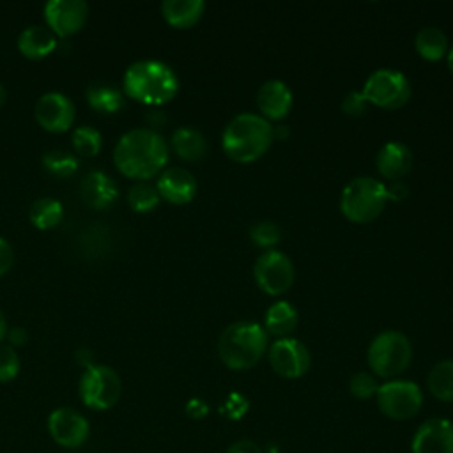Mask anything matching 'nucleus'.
Listing matches in <instances>:
<instances>
[{
	"label": "nucleus",
	"instance_id": "34",
	"mask_svg": "<svg viewBox=\"0 0 453 453\" xmlns=\"http://www.w3.org/2000/svg\"><path fill=\"white\" fill-rule=\"evenodd\" d=\"M368 101L361 90H352L342 99V111L347 117H361L368 110Z\"/></svg>",
	"mask_w": 453,
	"mask_h": 453
},
{
	"label": "nucleus",
	"instance_id": "11",
	"mask_svg": "<svg viewBox=\"0 0 453 453\" xmlns=\"http://www.w3.org/2000/svg\"><path fill=\"white\" fill-rule=\"evenodd\" d=\"M271 368L283 379L303 377L311 365L310 350L296 338H278L267 350Z\"/></svg>",
	"mask_w": 453,
	"mask_h": 453
},
{
	"label": "nucleus",
	"instance_id": "31",
	"mask_svg": "<svg viewBox=\"0 0 453 453\" xmlns=\"http://www.w3.org/2000/svg\"><path fill=\"white\" fill-rule=\"evenodd\" d=\"M250 239L258 248L273 250V246H276L281 239V230L273 221H258L250 228Z\"/></svg>",
	"mask_w": 453,
	"mask_h": 453
},
{
	"label": "nucleus",
	"instance_id": "40",
	"mask_svg": "<svg viewBox=\"0 0 453 453\" xmlns=\"http://www.w3.org/2000/svg\"><path fill=\"white\" fill-rule=\"evenodd\" d=\"M7 338H9L11 345L19 347V345H25V343H27V340H28V333H27V329H25V327L16 326V327H12V329H9V331H7Z\"/></svg>",
	"mask_w": 453,
	"mask_h": 453
},
{
	"label": "nucleus",
	"instance_id": "19",
	"mask_svg": "<svg viewBox=\"0 0 453 453\" xmlns=\"http://www.w3.org/2000/svg\"><path fill=\"white\" fill-rule=\"evenodd\" d=\"M80 193L83 202L92 209H108L119 196L115 180L101 170H92L83 177Z\"/></svg>",
	"mask_w": 453,
	"mask_h": 453
},
{
	"label": "nucleus",
	"instance_id": "37",
	"mask_svg": "<svg viewBox=\"0 0 453 453\" xmlns=\"http://www.w3.org/2000/svg\"><path fill=\"white\" fill-rule=\"evenodd\" d=\"M226 453H264L262 448L251 439H241L226 448Z\"/></svg>",
	"mask_w": 453,
	"mask_h": 453
},
{
	"label": "nucleus",
	"instance_id": "2",
	"mask_svg": "<svg viewBox=\"0 0 453 453\" xmlns=\"http://www.w3.org/2000/svg\"><path fill=\"white\" fill-rule=\"evenodd\" d=\"M124 94L138 103L159 106L172 101L179 90L175 71L159 60H136L122 78Z\"/></svg>",
	"mask_w": 453,
	"mask_h": 453
},
{
	"label": "nucleus",
	"instance_id": "42",
	"mask_svg": "<svg viewBox=\"0 0 453 453\" xmlns=\"http://www.w3.org/2000/svg\"><path fill=\"white\" fill-rule=\"evenodd\" d=\"M7 331H9V327H7V319H5L4 311L0 310V340H4V338L7 336Z\"/></svg>",
	"mask_w": 453,
	"mask_h": 453
},
{
	"label": "nucleus",
	"instance_id": "6",
	"mask_svg": "<svg viewBox=\"0 0 453 453\" xmlns=\"http://www.w3.org/2000/svg\"><path fill=\"white\" fill-rule=\"evenodd\" d=\"M368 366L380 379H396L412 359V345L400 331H382L368 345Z\"/></svg>",
	"mask_w": 453,
	"mask_h": 453
},
{
	"label": "nucleus",
	"instance_id": "3",
	"mask_svg": "<svg viewBox=\"0 0 453 453\" xmlns=\"http://www.w3.org/2000/svg\"><path fill=\"white\" fill-rule=\"evenodd\" d=\"M274 140V127L257 113H239L223 129L221 145L225 154L237 163L260 159Z\"/></svg>",
	"mask_w": 453,
	"mask_h": 453
},
{
	"label": "nucleus",
	"instance_id": "1",
	"mask_svg": "<svg viewBox=\"0 0 453 453\" xmlns=\"http://www.w3.org/2000/svg\"><path fill=\"white\" fill-rule=\"evenodd\" d=\"M113 163L122 175L147 180L168 163V143L156 129L134 127L119 138L113 149Z\"/></svg>",
	"mask_w": 453,
	"mask_h": 453
},
{
	"label": "nucleus",
	"instance_id": "21",
	"mask_svg": "<svg viewBox=\"0 0 453 453\" xmlns=\"http://www.w3.org/2000/svg\"><path fill=\"white\" fill-rule=\"evenodd\" d=\"M299 315L294 304L288 301L273 303L264 317V329L267 334L276 338H288V334L297 327Z\"/></svg>",
	"mask_w": 453,
	"mask_h": 453
},
{
	"label": "nucleus",
	"instance_id": "5",
	"mask_svg": "<svg viewBox=\"0 0 453 453\" xmlns=\"http://www.w3.org/2000/svg\"><path fill=\"white\" fill-rule=\"evenodd\" d=\"M388 203L386 184L363 175L352 179L340 195V211L352 223H372Z\"/></svg>",
	"mask_w": 453,
	"mask_h": 453
},
{
	"label": "nucleus",
	"instance_id": "8",
	"mask_svg": "<svg viewBox=\"0 0 453 453\" xmlns=\"http://www.w3.org/2000/svg\"><path fill=\"white\" fill-rule=\"evenodd\" d=\"M120 379L106 365H90L80 379V398L92 411L111 409L120 398Z\"/></svg>",
	"mask_w": 453,
	"mask_h": 453
},
{
	"label": "nucleus",
	"instance_id": "33",
	"mask_svg": "<svg viewBox=\"0 0 453 453\" xmlns=\"http://www.w3.org/2000/svg\"><path fill=\"white\" fill-rule=\"evenodd\" d=\"M19 373V357L11 345H0V382H11Z\"/></svg>",
	"mask_w": 453,
	"mask_h": 453
},
{
	"label": "nucleus",
	"instance_id": "41",
	"mask_svg": "<svg viewBox=\"0 0 453 453\" xmlns=\"http://www.w3.org/2000/svg\"><path fill=\"white\" fill-rule=\"evenodd\" d=\"M76 359L80 361V365H83L85 368L87 366H90V365H94L92 361H90V350H87V349H81V350H78V354H76Z\"/></svg>",
	"mask_w": 453,
	"mask_h": 453
},
{
	"label": "nucleus",
	"instance_id": "44",
	"mask_svg": "<svg viewBox=\"0 0 453 453\" xmlns=\"http://www.w3.org/2000/svg\"><path fill=\"white\" fill-rule=\"evenodd\" d=\"M5 99H7V92H5V88H4V85L0 83V106L5 103Z\"/></svg>",
	"mask_w": 453,
	"mask_h": 453
},
{
	"label": "nucleus",
	"instance_id": "36",
	"mask_svg": "<svg viewBox=\"0 0 453 453\" xmlns=\"http://www.w3.org/2000/svg\"><path fill=\"white\" fill-rule=\"evenodd\" d=\"M14 264V251L12 246L0 237V276H4Z\"/></svg>",
	"mask_w": 453,
	"mask_h": 453
},
{
	"label": "nucleus",
	"instance_id": "7",
	"mask_svg": "<svg viewBox=\"0 0 453 453\" xmlns=\"http://www.w3.org/2000/svg\"><path fill=\"white\" fill-rule=\"evenodd\" d=\"M361 92L368 104L382 110H398L411 99V83L396 69H377L366 78Z\"/></svg>",
	"mask_w": 453,
	"mask_h": 453
},
{
	"label": "nucleus",
	"instance_id": "30",
	"mask_svg": "<svg viewBox=\"0 0 453 453\" xmlns=\"http://www.w3.org/2000/svg\"><path fill=\"white\" fill-rule=\"evenodd\" d=\"M103 136L92 126H80L73 131V147L80 156L92 157L101 150Z\"/></svg>",
	"mask_w": 453,
	"mask_h": 453
},
{
	"label": "nucleus",
	"instance_id": "10",
	"mask_svg": "<svg viewBox=\"0 0 453 453\" xmlns=\"http://www.w3.org/2000/svg\"><path fill=\"white\" fill-rule=\"evenodd\" d=\"M294 276L292 260L278 250H267L253 265V278L258 288L269 296L285 294L292 287Z\"/></svg>",
	"mask_w": 453,
	"mask_h": 453
},
{
	"label": "nucleus",
	"instance_id": "32",
	"mask_svg": "<svg viewBox=\"0 0 453 453\" xmlns=\"http://www.w3.org/2000/svg\"><path fill=\"white\" fill-rule=\"evenodd\" d=\"M377 389H379L377 379L373 373H368V372H357L349 380L350 395L359 400H368V398L375 396Z\"/></svg>",
	"mask_w": 453,
	"mask_h": 453
},
{
	"label": "nucleus",
	"instance_id": "13",
	"mask_svg": "<svg viewBox=\"0 0 453 453\" xmlns=\"http://www.w3.org/2000/svg\"><path fill=\"white\" fill-rule=\"evenodd\" d=\"M48 432L62 448H80L90 432V425L83 414L71 407L55 409L48 418Z\"/></svg>",
	"mask_w": 453,
	"mask_h": 453
},
{
	"label": "nucleus",
	"instance_id": "27",
	"mask_svg": "<svg viewBox=\"0 0 453 453\" xmlns=\"http://www.w3.org/2000/svg\"><path fill=\"white\" fill-rule=\"evenodd\" d=\"M428 391L441 402H453V359L439 361L426 379Z\"/></svg>",
	"mask_w": 453,
	"mask_h": 453
},
{
	"label": "nucleus",
	"instance_id": "17",
	"mask_svg": "<svg viewBox=\"0 0 453 453\" xmlns=\"http://www.w3.org/2000/svg\"><path fill=\"white\" fill-rule=\"evenodd\" d=\"M292 90L281 80H267L257 92V106L265 120H281L292 110Z\"/></svg>",
	"mask_w": 453,
	"mask_h": 453
},
{
	"label": "nucleus",
	"instance_id": "38",
	"mask_svg": "<svg viewBox=\"0 0 453 453\" xmlns=\"http://www.w3.org/2000/svg\"><path fill=\"white\" fill-rule=\"evenodd\" d=\"M386 195H388V202L391 200V202H402V200H405L407 198V195H409V189H407V186L405 184H402V182H391L389 186H386Z\"/></svg>",
	"mask_w": 453,
	"mask_h": 453
},
{
	"label": "nucleus",
	"instance_id": "23",
	"mask_svg": "<svg viewBox=\"0 0 453 453\" xmlns=\"http://www.w3.org/2000/svg\"><path fill=\"white\" fill-rule=\"evenodd\" d=\"M170 145L173 152L184 161H200L207 154V140L205 136L189 126L177 127L172 133Z\"/></svg>",
	"mask_w": 453,
	"mask_h": 453
},
{
	"label": "nucleus",
	"instance_id": "43",
	"mask_svg": "<svg viewBox=\"0 0 453 453\" xmlns=\"http://www.w3.org/2000/svg\"><path fill=\"white\" fill-rule=\"evenodd\" d=\"M446 62H448V69H449L451 74H453V46L449 48V51H448V55H446Z\"/></svg>",
	"mask_w": 453,
	"mask_h": 453
},
{
	"label": "nucleus",
	"instance_id": "39",
	"mask_svg": "<svg viewBox=\"0 0 453 453\" xmlns=\"http://www.w3.org/2000/svg\"><path fill=\"white\" fill-rule=\"evenodd\" d=\"M186 412H188V416H191V418H195V419H200V418L207 416L209 407H207V403H205L203 400H200V398H191V400L186 403Z\"/></svg>",
	"mask_w": 453,
	"mask_h": 453
},
{
	"label": "nucleus",
	"instance_id": "24",
	"mask_svg": "<svg viewBox=\"0 0 453 453\" xmlns=\"http://www.w3.org/2000/svg\"><path fill=\"white\" fill-rule=\"evenodd\" d=\"M418 55L428 62H439L449 51L448 35L439 27H423L414 39Z\"/></svg>",
	"mask_w": 453,
	"mask_h": 453
},
{
	"label": "nucleus",
	"instance_id": "45",
	"mask_svg": "<svg viewBox=\"0 0 453 453\" xmlns=\"http://www.w3.org/2000/svg\"><path fill=\"white\" fill-rule=\"evenodd\" d=\"M271 453H280V451H278V449H274V448H273V449H271Z\"/></svg>",
	"mask_w": 453,
	"mask_h": 453
},
{
	"label": "nucleus",
	"instance_id": "26",
	"mask_svg": "<svg viewBox=\"0 0 453 453\" xmlns=\"http://www.w3.org/2000/svg\"><path fill=\"white\" fill-rule=\"evenodd\" d=\"M28 218L39 230H50L62 221L64 207L58 200L51 196H42L32 202L28 209Z\"/></svg>",
	"mask_w": 453,
	"mask_h": 453
},
{
	"label": "nucleus",
	"instance_id": "35",
	"mask_svg": "<svg viewBox=\"0 0 453 453\" xmlns=\"http://www.w3.org/2000/svg\"><path fill=\"white\" fill-rule=\"evenodd\" d=\"M248 407H250V403H248V400L242 395L230 393L228 398L225 400V403L221 405V412L228 419H239L248 411Z\"/></svg>",
	"mask_w": 453,
	"mask_h": 453
},
{
	"label": "nucleus",
	"instance_id": "29",
	"mask_svg": "<svg viewBox=\"0 0 453 453\" xmlns=\"http://www.w3.org/2000/svg\"><path fill=\"white\" fill-rule=\"evenodd\" d=\"M127 203L136 212H150L159 203V193L156 186L138 180L127 189Z\"/></svg>",
	"mask_w": 453,
	"mask_h": 453
},
{
	"label": "nucleus",
	"instance_id": "16",
	"mask_svg": "<svg viewBox=\"0 0 453 453\" xmlns=\"http://www.w3.org/2000/svg\"><path fill=\"white\" fill-rule=\"evenodd\" d=\"M156 189L159 198L175 205H184L189 203L196 195V179L191 172L180 166H172L159 173Z\"/></svg>",
	"mask_w": 453,
	"mask_h": 453
},
{
	"label": "nucleus",
	"instance_id": "28",
	"mask_svg": "<svg viewBox=\"0 0 453 453\" xmlns=\"http://www.w3.org/2000/svg\"><path fill=\"white\" fill-rule=\"evenodd\" d=\"M42 166L51 175L65 179V177H71V175L76 173L80 163H78V157L73 156L71 152L60 150V149H53V150H48L42 156Z\"/></svg>",
	"mask_w": 453,
	"mask_h": 453
},
{
	"label": "nucleus",
	"instance_id": "4",
	"mask_svg": "<svg viewBox=\"0 0 453 453\" xmlns=\"http://www.w3.org/2000/svg\"><path fill=\"white\" fill-rule=\"evenodd\" d=\"M267 349L264 326L253 320H239L223 329L218 340V356L230 370L241 372L253 368Z\"/></svg>",
	"mask_w": 453,
	"mask_h": 453
},
{
	"label": "nucleus",
	"instance_id": "18",
	"mask_svg": "<svg viewBox=\"0 0 453 453\" xmlns=\"http://www.w3.org/2000/svg\"><path fill=\"white\" fill-rule=\"evenodd\" d=\"M412 165H414V156L411 149L400 142L384 143L375 156V166L379 173L384 179L393 182L405 177L411 172Z\"/></svg>",
	"mask_w": 453,
	"mask_h": 453
},
{
	"label": "nucleus",
	"instance_id": "12",
	"mask_svg": "<svg viewBox=\"0 0 453 453\" xmlns=\"http://www.w3.org/2000/svg\"><path fill=\"white\" fill-rule=\"evenodd\" d=\"M88 18V5L83 0H50L44 5L46 27L58 37L76 34Z\"/></svg>",
	"mask_w": 453,
	"mask_h": 453
},
{
	"label": "nucleus",
	"instance_id": "22",
	"mask_svg": "<svg viewBox=\"0 0 453 453\" xmlns=\"http://www.w3.org/2000/svg\"><path fill=\"white\" fill-rule=\"evenodd\" d=\"M205 4L202 0H165L161 14L173 28H189L203 14Z\"/></svg>",
	"mask_w": 453,
	"mask_h": 453
},
{
	"label": "nucleus",
	"instance_id": "15",
	"mask_svg": "<svg viewBox=\"0 0 453 453\" xmlns=\"http://www.w3.org/2000/svg\"><path fill=\"white\" fill-rule=\"evenodd\" d=\"M412 453H453V421L432 418L423 421L411 441Z\"/></svg>",
	"mask_w": 453,
	"mask_h": 453
},
{
	"label": "nucleus",
	"instance_id": "14",
	"mask_svg": "<svg viewBox=\"0 0 453 453\" xmlns=\"http://www.w3.org/2000/svg\"><path fill=\"white\" fill-rule=\"evenodd\" d=\"M35 120L50 133H64L74 122V104L62 92H46L35 103Z\"/></svg>",
	"mask_w": 453,
	"mask_h": 453
},
{
	"label": "nucleus",
	"instance_id": "20",
	"mask_svg": "<svg viewBox=\"0 0 453 453\" xmlns=\"http://www.w3.org/2000/svg\"><path fill=\"white\" fill-rule=\"evenodd\" d=\"M57 48V35L44 25L27 27L18 37V50L27 58H44Z\"/></svg>",
	"mask_w": 453,
	"mask_h": 453
},
{
	"label": "nucleus",
	"instance_id": "25",
	"mask_svg": "<svg viewBox=\"0 0 453 453\" xmlns=\"http://www.w3.org/2000/svg\"><path fill=\"white\" fill-rule=\"evenodd\" d=\"M88 104L101 113H117L124 106V94L111 83L94 81L87 88Z\"/></svg>",
	"mask_w": 453,
	"mask_h": 453
},
{
	"label": "nucleus",
	"instance_id": "9",
	"mask_svg": "<svg viewBox=\"0 0 453 453\" xmlns=\"http://www.w3.org/2000/svg\"><path fill=\"white\" fill-rule=\"evenodd\" d=\"M379 411L395 421H403L414 418L423 403V393L419 386L412 380L391 379L379 384L375 393Z\"/></svg>",
	"mask_w": 453,
	"mask_h": 453
}]
</instances>
